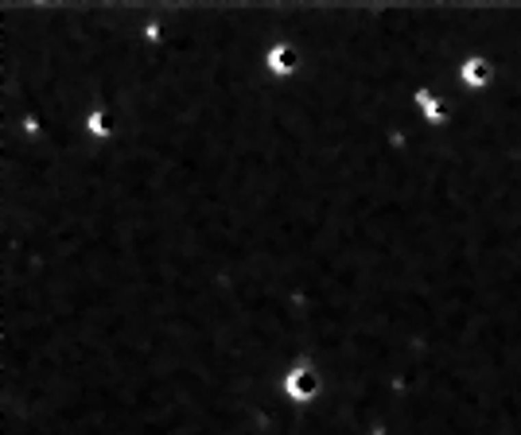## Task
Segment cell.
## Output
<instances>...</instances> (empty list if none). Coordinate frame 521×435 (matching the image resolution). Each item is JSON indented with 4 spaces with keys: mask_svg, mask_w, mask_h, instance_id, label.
I'll use <instances>...</instances> for the list:
<instances>
[{
    "mask_svg": "<svg viewBox=\"0 0 521 435\" xmlns=\"http://www.w3.org/2000/svg\"><path fill=\"white\" fill-rule=\"evenodd\" d=\"M284 393H288L292 400H312V397L319 393V373H316L307 362L292 365L288 377H284Z\"/></svg>",
    "mask_w": 521,
    "mask_h": 435,
    "instance_id": "1",
    "label": "cell"
},
{
    "mask_svg": "<svg viewBox=\"0 0 521 435\" xmlns=\"http://www.w3.org/2000/svg\"><path fill=\"white\" fill-rule=\"evenodd\" d=\"M300 66V51L292 47V43H277V47L268 51V70L272 74H292Z\"/></svg>",
    "mask_w": 521,
    "mask_h": 435,
    "instance_id": "2",
    "label": "cell"
},
{
    "mask_svg": "<svg viewBox=\"0 0 521 435\" xmlns=\"http://www.w3.org/2000/svg\"><path fill=\"white\" fill-rule=\"evenodd\" d=\"M463 82H467V85H486V82H490V62L479 59V55L467 59V62H463Z\"/></svg>",
    "mask_w": 521,
    "mask_h": 435,
    "instance_id": "3",
    "label": "cell"
},
{
    "mask_svg": "<svg viewBox=\"0 0 521 435\" xmlns=\"http://www.w3.org/2000/svg\"><path fill=\"white\" fill-rule=\"evenodd\" d=\"M416 105L424 109V117H428V121H444V105H440L436 97L428 94V90H416Z\"/></svg>",
    "mask_w": 521,
    "mask_h": 435,
    "instance_id": "4",
    "label": "cell"
},
{
    "mask_svg": "<svg viewBox=\"0 0 521 435\" xmlns=\"http://www.w3.org/2000/svg\"><path fill=\"white\" fill-rule=\"evenodd\" d=\"M90 133L94 136H110L113 129H110V113H105V109H94V113H90Z\"/></svg>",
    "mask_w": 521,
    "mask_h": 435,
    "instance_id": "5",
    "label": "cell"
}]
</instances>
